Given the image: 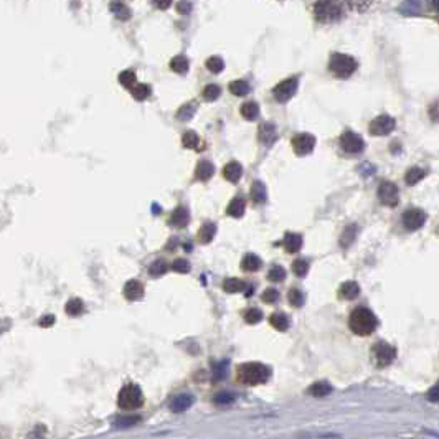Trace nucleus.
<instances>
[{
	"instance_id": "1",
	"label": "nucleus",
	"mask_w": 439,
	"mask_h": 439,
	"mask_svg": "<svg viewBox=\"0 0 439 439\" xmlns=\"http://www.w3.org/2000/svg\"><path fill=\"white\" fill-rule=\"evenodd\" d=\"M348 324H350V329H352L354 334L370 335V334H373L375 329L378 327V319L370 309L357 307L352 310V314H350Z\"/></svg>"
},
{
	"instance_id": "2",
	"label": "nucleus",
	"mask_w": 439,
	"mask_h": 439,
	"mask_svg": "<svg viewBox=\"0 0 439 439\" xmlns=\"http://www.w3.org/2000/svg\"><path fill=\"white\" fill-rule=\"evenodd\" d=\"M269 376H271V370L266 365H262V363L249 362L238 367V380L245 385H249V387L266 383Z\"/></svg>"
},
{
	"instance_id": "3",
	"label": "nucleus",
	"mask_w": 439,
	"mask_h": 439,
	"mask_svg": "<svg viewBox=\"0 0 439 439\" xmlns=\"http://www.w3.org/2000/svg\"><path fill=\"white\" fill-rule=\"evenodd\" d=\"M357 66H359L357 60L350 55H343V53H334L329 62L330 71L340 79H347L348 76H352L357 70Z\"/></svg>"
},
{
	"instance_id": "4",
	"label": "nucleus",
	"mask_w": 439,
	"mask_h": 439,
	"mask_svg": "<svg viewBox=\"0 0 439 439\" xmlns=\"http://www.w3.org/2000/svg\"><path fill=\"white\" fill-rule=\"evenodd\" d=\"M144 403V395H142V390H140L137 385L129 383V385H124L123 390L119 391V396H118V404L119 408L123 409H136L139 406H142Z\"/></svg>"
},
{
	"instance_id": "5",
	"label": "nucleus",
	"mask_w": 439,
	"mask_h": 439,
	"mask_svg": "<svg viewBox=\"0 0 439 439\" xmlns=\"http://www.w3.org/2000/svg\"><path fill=\"white\" fill-rule=\"evenodd\" d=\"M315 20L320 23H332L343 15V5L339 2H317L314 5Z\"/></svg>"
},
{
	"instance_id": "6",
	"label": "nucleus",
	"mask_w": 439,
	"mask_h": 439,
	"mask_svg": "<svg viewBox=\"0 0 439 439\" xmlns=\"http://www.w3.org/2000/svg\"><path fill=\"white\" fill-rule=\"evenodd\" d=\"M371 357H373V362L376 365L383 368V367H388L390 363L395 360L396 350L387 342H378L371 347Z\"/></svg>"
},
{
	"instance_id": "7",
	"label": "nucleus",
	"mask_w": 439,
	"mask_h": 439,
	"mask_svg": "<svg viewBox=\"0 0 439 439\" xmlns=\"http://www.w3.org/2000/svg\"><path fill=\"white\" fill-rule=\"evenodd\" d=\"M297 86H299V78L291 76V78H287L284 81H281V83L274 87L273 96H274L276 101H278V103H287V101L296 94Z\"/></svg>"
},
{
	"instance_id": "8",
	"label": "nucleus",
	"mask_w": 439,
	"mask_h": 439,
	"mask_svg": "<svg viewBox=\"0 0 439 439\" xmlns=\"http://www.w3.org/2000/svg\"><path fill=\"white\" fill-rule=\"evenodd\" d=\"M396 127V121L388 116V114H382V116L375 118L370 123V134L371 136H388L390 132H393Z\"/></svg>"
},
{
	"instance_id": "9",
	"label": "nucleus",
	"mask_w": 439,
	"mask_h": 439,
	"mask_svg": "<svg viewBox=\"0 0 439 439\" xmlns=\"http://www.w3.org/2000/svg\"><path fill=\"white\" fill-rule=\"evenodd\" d=\"M340 147H342V151L347 154H360L363 152V149H365V142H363V139L359 134H355L352 131H345L340 136Z\"/></svg>"
},
{
	"instance_id": "10",
	"label": "nucleus",
	"mask_w": 439,
	"mask_h": 439,
	"mask_svg": "<svg viewBox=\"0 0 439 439\" xmlns=\"http://www.w3.org/2000/svg\"><path fill=\"white\" fill-rule=\"evenodd\" d=\"M426 218H428L426 213L421 208H409L403 215V225L409 231H416V229L423 228V225L426 223Z\"/></svg>"
},
{
	"instance_id": "11",
	"label": "nucleus",
	"mask_w": 439,
	"mask_h": 439,
	"mask_svg": "<svg viewBox=\"0 0 439 439\" xmlns=\"http://www.w3.org/2000/svg\"><path fill=\"white\" fill-rule=\"evenodd\" d=\"M378 198L383 205L387 207H396L398 205V187L391 182H382L378 187Z\"/></svg>"
},
{
	"instance_id": "12",
	"label": "nucleus",
	"mask_w": 439,
	"mask_h": 439,
	"mask_svg": "<svg viewBox=\"0 0 439 439\" xmlns=\"http://www.w3.org/2000/svg\"><path fill=\"white\" fill-rule=\"evenodd\" d=\"M315 147V137L312 134H297L292 139V149L297 155H307L314 151Z\"/></svg>"
},
{
	"instance_id": "13",
	"label": "nucleus",
	"mask_w": 439,
	"mask_h": 439,
	"mask_svg": "<svg viewBox=\"0 0 439 439\" xmlns=\"http://www.w3.org/2000/svg\"><path fill=\"white\" fill-rule=\"evenodd\" d=\"M259 140L265 145H273L276 140H278V132H276V126L273 123H262L259 126V132H258Z\"/></svg>"
},
{
	"instance_id": "14",
	"label": "nucleus",
	"mask_w": 439,
	"mask_h": 439,
	"mask_svg": "<svg viewBox=\"0 0 439 439\" xmlns=\"http://www.w3.org/2000/svg\"><path fill=\"white\" fill-rule=\"evenodd\" d=\"M188 221H190V213H188V210L185 207H177L175 210L172 212L170 215V220H168V223H170L172 226L175 228H185L188 225Z\"/></svg>"
},
{
	"instance_id": "15",
	"label": "nucleus",
	"mask_w": 439,
	"mask_h": 439,
	"mask_svg": "<svg viewBox=\"0 0 439 439\" xmlns=\"http://www.w3.org/2000/svg\"><path fill=\"white\" fill-rule=\"evenodd\" d=\"M215 175V165L210 160H200L195 168V179L200 182H208Z\"/></svg>"
},
{
	"instance_id": "16",
	"label": "nucleus",
	"mask_w": 439,
	"mask_h": 439,
	"mask_svg": "<svg viewBox=\"0 0 439 439\" xmlns=\"http://www.w3.org/2000/svg\"><path fill=\"white\" fill-rule=\"evenodd\" d=\"M124 296L129 301H137L144 296V286L142 282L137 279H131L129 282H126L124 286Z\"/></svg>"
},
{
	"instance_id": "17",
	"label": "nucleus",
	"mask_w": 439,
	"mask_h": 439,
	"mask_svg": "<svg viewBox=\"0 0 439 439\" xmlns=\"http://www.w3.org/2000/svg\"><path fill=\"white\" fill-rule=\"evenodd\" d=\"M241 175H243V167L240 162H229V164H226L225 168H223V177L228 182H231V184H238Z\"/></svg>"
},
{
	"instance_id": "18",
	"label": "nucleus",
	"mask_w": 439,
	"mask_h": 439,
	"mask_svg": "<svg viewBox=\"0 0 439 439\" xmlns=\"http://www.w3.org/2000/svg\"><path fill=\"white\" fill-rule=\"evenodd\" d=\"M217 235V225L213 221H205L198 229V241L201 245H208Z\"/></svg>"
},
{
	"instance_id": "19",
	"label": "nucleus",
	"mask_w": 439,
	"mask_h": 439,
	"mask_svg": "<svg viewBox=\"0 0 439 439\" xmlns=\"http://www.w3.org/2000/svg\"><path fill=\"white\" fill-rule=\"evenodd\" d=\"M245 208H246V201L241 195H238V197H235L231 201H229V205L226 208V215L228 217H233V218H241L243 213H245Z\"/></svg>"
},
{
	"instance_id": "20",
	"label": "nucleus",
	"mask_w": 439,
	"mask_h": 439,
	"mask_svg": "<svg viewBox=\"0 0 439 439\" xmlns=\"http://www.w3.org/2000/svg\"><path fill=\"white\" fill-rule=\"evenodd\" d=\"M282 245H284L287 253H297L302 248V236L297 233H286Z\"/></svg>"
},
{
	"instance_id": "21",
	"label": "nucleus",
	"mask_w": 439,
	"mask_h": 439,
	"mask_svg": "<svg viewBox=\"0 0 439 439\" xmlns=\"http://www.w3.org/2000/svg\"><path fill=\"white\" fill-rule=\"evenodd\" d=\"M359 294H360V286L357 284L355 281H347V282H343V284L340 286V297H342V299L352 301V299H357Z\"/></svg>"
},
{
	"instance_id": "22",
	"label": "nucleus",
	"mask_w": 439,
	"mask_h": 439,
	"mask_svg": "<svg viewBox=\"0 0 439 439\" xmlns=\"http://www.w3.org/2000/svg\"><path fill=\"white\" fill-rule=\"evenodd\" d=\"M262 266V261L259 256H256L253 253L246 254L245 258L241 261V269L243 271H248V273H254V271H259Z\"/></svg>"
},
{
	"instance_id": "23",
	"label": "nucleus",
	"mask_w": 439,
	"mask_h": 439,
	"mask_svg": "<svg viewBox=\"0 0 439 439\" xmlns=\"http://www.w3.org/2000/svg\"><path fill=\"white\" fill-rule=\"evenodd\" d=\"M188 68H190V62H188V58L184 56V55H177L172 58L170 62V70L173 73L177 74H185L188 71Z\"/></svg>"
},
{
	"instance_id": "24",
	"label": "nucleus",
	"mask_w": 439,
	"mask_h": 439,
	"mask_svg": "<svg viewBox=\"0 0 439 439\" xmlns=\"http://www.w3.org/2000/svg\"><path fill=\"white\" fill-rule=\"evenodd\" d=\"M240 112H241V116L245 119L254 121L256 118L259 116V106H258V103H254V101H248V103L241 104Z\"/></svg>"
},
{
	"instance_id": "25",
	"label": "nucleus",
	"mask_w": 439,
	"mask_h": 439,
	"mask_svg": "<svg viewBox=\"0 0 439 439\" xmlns=\"http://www.w3.org/2000/svg\"><path fill=\"white\" fill-rule=\"evenodd\" d=\"M195 112H197V103L192 101V103H187L182 106L177 111V114H175V118H177L180 123H187V121H190L193 118Z\"/></svg>"
},
{
	"instance_id": "26",
	"label": "nucleus",
	"mask_w": 439,
	"mask_h": 439,
	"mask_svg": "<svg viewBox=\"0 0 439 439\" xmlns=\"http://www.w3.org/2000/svg\"><path fill=\"white\" fill-rule=\"evenodd\" d=\"M269 324L279 332H286L289 329V317L282 312H274L271 317H269Z\"/></svg>"
},
{
	"instance_id": "27",
	"label": "nucleus",
	"mask_w": 439,
	"mask_h": 439,
	"mask_svg": "<svg viewBox=\"0 0 439 439\" xmlns=\"http://www.w3.org/2000/svg\"><path fill=\"white\" fill-rule=\"evenodd\" d=\"M251 197L254 203H265L268 200V193H266V187L262 182H253V187H251Z\"/></svg>"
},
{
	"instance_id": "28",
	"label": "nucleus",
	"mask_w": 439,
	"mask_h": 439,
	"mask_svg": "<svg viewBox=\"0 0 439 439\" xmlns=\"http://www.w3.org/2000/svg\"><path fill=\"white\" fill-rule=\"evenodd\" d=\"M426 170H423V168L420 167H411L409 170L406 172V175H404V182L411 187V185H416L418 182L423 180L424 177H426Z\"/></svg>"
},
{
	"instance_id": "29",
	"label": "nucleus",
	"mask_w": 439,
	"mask_h": 439,
	"mask_svg": "<svg viewBox=\"0 0 439 439\" xmlns=\"http://www.w3.org/2000/svg\"><path fill=\"white\" fill-rule=\"evenodd\" d=\"M246 284L243 282L241 279H236V278H228L225 279V282H223V289H225V292H229V294H235V292H243L245 291Z\"/></svg>"
},
{
	"instance_id": "30",
	"label": "nucleus",
	"mask_w": 439,
	"mask_h": 439,
	"mask_svg": "<svg viewBox=\"0 0 439 439\" xmlns=\"http://www.w3.org/2000/svg\"><path fill=\"white\" fill-rule=\"evenodd\" d=\"M151 93H152L151 86L145 84V83H137L134 87H131V94H132V98H134V99H137V101H145L149 96H151Z\"/></svg>"
},
{
	"instance_id": "31",
	"label": "nucleus",
	"mask_w": 439,
	"mask_h": 439,
	"mask_svg": "<svg viewBox=\"0 0 439 439\" xmlns=\"http://www.w3.org/2000/svg\"><path fill=\"white\" fill-rule=\"evenodd\" d=\"M200 137L195 134L193 131H188L184 134V137H182V145H184L185 149H193V151H200Z\"/></svg>"
},
{
	"instance_id": "32",
	"label": "nucleus",
	"mask_w": 439,
	"mask_h": 439,
	"mask_svg": "<svg viewBox=\"0 0 439 439\" xmlns=\"http://www.w3.org/2000/svg\"><path fill=\"white\" fill-rule=\"evenodd\" d=\"M167 261L165 259H155L151 266H149V276H152V278H160V276H164L167 273Z\"/></svg>"
},
{
	"instance_id": "33",
	"label": "nucleus",
	"mask_w": 439,
	"mask_h": 439,
	"mask_svg": "<svg viewBox=\"0 0 439 439\" xmlns=\"http://www.w3.org/2000/svg\"><path fill=\"white\" fill-rule=\"evenodd\" d=\"M228 90L231 91L235 96H246L249 93V84H248V81H243V79L231 81V83L228 84Z\"/></svg>"
},
{
	"instance_id": "34",
	"label": "nucleus",
	"mask_w": 439,
	"mask_h": 439,
	"mask_svg": "<svg viewBox=\"0 0 439 439\" xmlns=\"http://www.w3.org/2000/svg\"><path fill=\"white\" fill-rule=\"evenodd\" d=\"M192 401H193V398L190 395H180L177 398H173L170 408L173 411H179V413H180V411H184V409H187L188 406H190Z\"/></svg>"
},
{
	"instance_id": "35",
	"label": "nucleus",
	"mask_w": 439,
	"mask_h": 439,
	"mask_svg": "<svg viewBox=\"0 0 439 439\" xmlns=\"http://www.w3.org/2000/svg\"><path fill=\"white\" fill-rule=\"evenodd\" d=\"M287 301L291 302L292 307H302L304 302H306V297H304L301 289L292 287V289H289V292H287Z\"/></svg>"
},
{
	"instance_id": "36",
	"label": "nucleus",
	"mask_w": 439,
	"mask_h": 439,
	"mask_svg": "<svg viewBox=\"0 0 439 439\" xmlns=\"http://www.w3.org/2000/svg\"><path fill=\"white\" fill-rule=\"evenodd\" d=\"M309 391H310V395H314L317 398H322V396H326V395L330 393V391H332V387H330L327 382H317V383L312 385V387H310Z\"/></svg>"
},
{
	"instance_id": "37",
	"label": "nucleus",
	"mask_w": 439,
	"mask_h": 439,
	"mask_svg": "<svg viewBox=\"0 0 439 439\" xmlns=\"http://www.w3.org/2000/svg\"><path fill=\"white\" fill-rule=\"evenodd\" d=\"M355 236H357V225H350V226H347L345 229H343L342 238H340L342 248H348L350 245H352L354 240H355Z\"/></svg>"
},
{
	"instance_id": "38",
	"label": "nucleus",
	"mask_w": 439,
	"mask_h": 439,
	"mask_svg": "<svg viewBox=\"0 0 439 439\" xmlns=\"http://www.w3.org/2000/svg\"><path fill=\"white\" fill-rule=\"evenodd\" d=\"M109 7H111V10L114 12V15H116L119 20H129L131 18V10H129V7H127V5L121 4V2H114Z\"/></svg>"
},
{
	"instance_id": "39",
	"label": "nucleus",
	"mask_w": 439,
	"mask_h": 439,
	"mask_svg": "<svg viewBox=\"0 0 439 439\" xmlns=\"http://www.w3.org/2000/svg\"><path fill=\"white\" fill-rule=\"evenodd\" d=\"M221 94V90L218 84H207L201 91V96H203L205 101H217Z\"/></svg>"
},
{
	"instance_id": "40",
	"label": "nucleus",
	"mask_w": 439,
	"mask_h": 439,
	"mask_svg": "<svg viewBox=\"0 0 439 439\" xmlns=\"http://www.w3.org/2000/svg\"><path fill=\"white\" fill-rule=\"evenodd\" d=\"M268 279L273 281V282H282L286 279V269L282 266H273L271 269L268 271Z\"/></svg>"
},
{
	"instance_id": "41",
	"label": "nucleus",
	"mask_w": 439,
	"mask_h": 439,
	"mask_svg": "<svg viewBox=\"0 0 439 439\" xmlns=\"http://www.w3.org/2000/svg\"><path fill=\"white\" fill-rule=\"evenodd\" d=\"M207 68H208V71H212V73H221L223 71V68H225V62H223V60L220 58V56H210L207 60Z\"/></svg>"
},
{
	"instance_id": "42",
	"label": "nucleus",
	"mask_w": 439,
	"mask_h": 439,
	"mask_svg": "<svg viewBox=\"0 0 439 439\" xmlns=\"http://www.w3.org/2000/svg\"><path fill=\"white\" fill-rule=\"evenodd\" d=\"M292 271L297 278H304L309 273V261L306 259H296L292 262Z\"/></svg>"
},
{
	"instance_id": "43",
	"label": "nucleus",
	"mask_w": 439,
	"mask_h": 439,
	"mask_svg": "<svg viewBox=\"0 0 439 439\" xmlns=\"http://www.w3.org/2000/svg\"><path fill=\"white\" fill-rule=\"evenodd\" d=\"M119 83L131 90V87L136 86V74H134V71H131V70L123 71L119 74Z\"/></svg>"
},
{
	"instance_id": "44",
	"label": "nucleus",
	"mask_w": 439,
	"mask_h": 439,
	"mask_svg": "<svg viewBox=\"0 0 439 439\" xmlns=\"http://www.w3.org/2000/svg\"><path fill=\"white\" fill-rule=\"evenodd\" d=\"M261 319H262V312L256 307L248 309L245 312V320L248 324H258V322H261Z\"/></svg>"
},
{
	"instance_id": "45",
	"label": "nucleus",
	"mask_w": 439,
	"mask_h": 439,
	"mask_svg": "<svg viewBox=\"0 0 439 439\" xmlns=\"http://www.w3.org/2000/svg\"><path fill=\"white\" fill-rule=\"evenodd\" d=\"M261 299H262V302H266V304H276L279 301V291H278V289L269 287V289H266L265 292H262Z\"/></svg>"
},
{
	"instance_id": "46",
	"label": "nucleus",
	"mask_w": 439,
	"mask_h": 439,
	"mask_svg": "<svg viewBox=\"0 0 439 439\" xmlns=\"http://www.w3.org/2000/svg\"><path fill=\"white\" fill-rule=\"evenodd\" d=\"M83 302H81L79 299H73L68 302V306H66V312H68L70 315H79L81 312H83Z\"/></svg>"
},
{
	"instance_id": "47",
	"label": "nucleus",
	"mask_w": 439,
	"mask_h": 439,
	"mask_svg": "<svg viewBox=\"0 0 439 439\" xmlns=\"http://www.w3.org/2000/svg\"><path fill=\"white\" fill-rule=\"evenodd\" d=\"M172 269H173L175 273H182V274H185V273L190 271V265H188V262H187L185 259H175V261H173V265H172Z\"/></svg>"
},
{
	"instance_id": "48",
	"label": "nucleus",
	"mask_w": 439,
	"mask_h": 439,
	"mask_svg": "<svg viewBox=\"0 0 439 439\" xmlns=\"http://www.w3.org/2000/svg\"><path fill=\"white\" fill-rule=\"evenodd\" d=\"M192 10V4L190 2H179L177 4V12L182 13V15H187V13H190Z\"/></svg>"
},
{
	"instance_id": "49",
	"label": "nucleus",
	"mask_w": 439,
	"mask_h": 439,
	"mask_svg": "<svg viewBox=\"0 0 439 439\" xmlns=\"http://www.w3.org/2000/svg\"><path fill=\"white\" fill-rule=\"evenodd\" d=\"M217 401H218V403H221V401H225V403L231 401V395H228V393H221V395H218V396H217Z\"/></svg>"
},
{
	"instance_id": "50",
	"label": "nucleus",
	"mask_w": 439,
	"mask_h": 439,
	"mask_svg": "<svg viewBox=\"0 0 439 439\" xmlns=\"http://www.w3.org/2000/svg\"><path fill=\"white\" fill-rule=\"evenodd\" d=\"M155 7H159V9H168L170 7V2H154Z\"/></svg>"
},
{
	"instance_id": "51",
	"label": "nucleus",
	"mask_w": 439,
	"mask_h": 439,
	"mask_svg": "<svg viewBox=\"0 0 439 439\" xmlns=\"http://www.w3.org/2000/svg\"><path fill=\"white\" fill-rule=\"evenodd\" d=\"M436 393H437V387H434V388H433V391H431V400H433V401H436V400H437V398H436Z\"/></svg>"
}]
</instances>
